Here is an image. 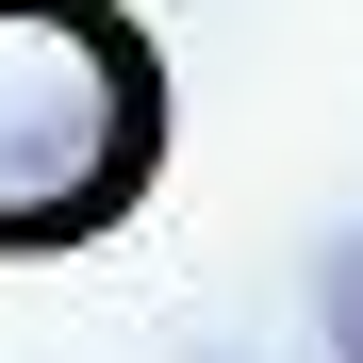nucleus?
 Instances as JSON below:
<instances>
[{
    "instance_id": "nucleus-2",
    "label": "nucleus",
    "mask_w": 363,
    "mask_h": 363,
    "mask_svg": "<svg viewBox=\"0 0 363 363\" xmlns=\"http://www.w3.org/2000/svg\"><path fill=\"white\" fill-rule=\"evenodd\" d=\"M314 330H330V363H363V231L314 248Z\"/></svg>"
},
{
    "instance_id": "nucleus-1",
    "label": "nucleus",
    "mask_w": 363,
    "mask_h": 363,
    "mask_svg": "<svg viewBox=\"0 0 363 363\" xmlns=\"http://www.w3.org/2000/svg\"><path fill=\"white\" fill-rule=\"evenodd\" d=\"M165 165V50L116 0H0V248H83Z\"/></svg>"
}]
</instances>
